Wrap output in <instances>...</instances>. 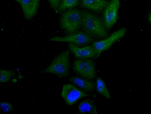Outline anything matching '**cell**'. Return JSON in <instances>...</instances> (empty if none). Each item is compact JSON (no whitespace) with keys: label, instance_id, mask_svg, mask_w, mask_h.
I'll return each instance as SVG.
<instances>
[{"label":"cell","instance_id":"6da1fadb","mask_svg":"<svg viewBox=\"0 0 151 114\" xmlns=\"http://www.w3.org/2000/svg\"><path fill=\"white\" fill-rule=\"evenodd\" d=\"M81 27L83 32L92 38H103L108 34V28L104 21L87 11L83 12Z\"/></svg>","mask_w":151,"mask_h":114},{"label":"cell","instance_id":"7a4b0ae2","mask_svg":"<svg viewBox=\"0 0 151 114\" xmlns=\"http://www.w3.org/2000/svg\"><path fill=\"white\" fill-rule=\"evenodd\" d=\"M70 57L68 50L63 51L54 58L44 72L55 74L60 77L67 76L70 69Z\"/></svg>","mask_w":151,"mask_h":114},{"label":"cell","instance_id":"3957f363","mask_svg":"<svg viewBox=\"0 0 151 114\" xmlns=\"http://www.w3.org/2000/svg\"><path fill=\"white\" fill-rule=\"evenodd\" d=\"M83 12L77 9L64 12L60 18L61 28L70 34L78 32L81 26Z\"/></svg>","mask_w":151,"mask_h":114},{"label":"cell","instance_id":"277c9868","mask_svg":"<svg viewBox=\"0 0 151 114\" xmlns=\"http://www.w3.org/2000/svg\"><path fill=\"white\" fill-rule=\"evenodd\" d=\"M73 69L80 77L92 80L96 77V67L91 58L78 59L74 61Z\"/></svg>","mask_w":151,"mask_h":114},{"label":"cell","instance_id":"5b68a950","mask_svg":"<svg viewBox=\"0 0 151 114\" xmlns=\"http://www.w3.org/2000/svg\"><path fill=\"white\" fill-rule=\"evenodd\" d=\"M89 95L90 94L71 84L63 85L61 94L66 103L69 105H73L80 99Z\"/></svg>","mask_w":151,"mask_h":114},{"label":"cell","instance_id":"8992f818","mask_svg":"<svg viewBox=\"0 0 151 114\" xmlns=\"http://www.w3.org/2000/svg\"><path fill=\"white\" fill-rule=\"evenodd\" d=\"M126 31V28H122L113 33L108 38L93 42L92 46L97 52L96 58L99 57L102 52L108 49L115 42L122 37L125 34Z\"/></svg>","mask_w":151,"mask_h":114},{"label":"cell","instance_id":"52a82bcc","mask_svg":"<svg viewBox=\"0 0 151 114\" xmlns=\"http://www.w3.org/2000/svg\"><path fill=\"white\" fill-rule=\"evenodd\" d=\"M50 40L57 42H68L76 45H83L91 42L93 38L84 32H77L64 37L51 38Z\"/></svg>","mask_w":151,"mask_h":114},{"label":"cell","instance_id":"ba28073f","mask_svg":"<svg viewBox=\"0 0 151 114\" xmlns=\"http://www.w3.org/2000/svg\"><path fill=\"white\" fill-rule=\"evenodd\" d=\"M119 5V0H112L106 8L104 21L108 29L111 28L117 20Z\"/></svg>","mask_w":151,"mask_h":114},{"label":"cell","instance_id":"9c48e42d","mask_svg":"<svg viewBox=\"0 0 151 114\" xmlns=\"http://www.w3.org/2000/svg\"><path fill=\"white\" fill-rule=\"evenodd\" d=\"M68 46L69 49L78 59L97 57V52L93 46H87L80 47L74 44L69 43Z\"/></svg>","mask_w":151,"mask_h":114},{"label":"cell","instance_id":"30bf717a","mask_svg":"<svg viewBox=\"0 0 151 114\" xmlns=\"http://www.w3.org/2000/svg\"><path fill=\"white\" fill-rule=\"evenodd\" d=\"M20 5L25 18L32 19L36 14L39 6L40 0H15Z\"/></svg>","mask_w":151,"mask_h":114},{"label":"cell","instance_id":"8fae6325","mask_svg":"<svg viewBox=\"0 0 151 114\" xmlns=\"http://www.w3.org/2000/svg\"><path fill=\"white\" fill-rule=\"evenodd\" d=\"M69 80L85 92H91L94 90L96 87V83L95 82L81 77L72 76L70 78Z\"/></svg>","mask_w":151,"mask_h":114},{"label":"cell","instance_id":"7c38bea8","mask_svg":"<svg viewBox=\"0 0 151 114\" xmlns=\"http://www.w3.org/2000/svg\"><path fill=\"white\" fill-rule=\"evenodd\" d=\"M82 5L95 12H100L106 8L110 2L106 0H81Z\"/></svg>","mask_w":151,"mask_h":114},{"label":"cell","instance_id":"4fadbf2b","mask_svg":"<svg viewBox=\"0 0 151 114\" xmlns=\"http://www.w3.org/2000/svg\"><path fill=\"white\" fill-rule=\"evenodd\" d=\"M78 110L82 113H97L94 101L90 99L85 100L81 102L78 106Z\"/></svg>","mask_w":151,"mask_h":114},{"label":"cell","instance_id":"5bb4252c","mask_svg":"<svg viewBox=\"0 0 151 114\" xmlns=\"http://www.w3.org/2000/svg\"><path fill=\"white\" fill-rule=\"evenodd\" d=\"M96 83L98 92L104 97L109 99L110 97V94L103 81L101 78H98Z\"/></svg>","mask_w":151,"mask_h":114},{"label":"cell","instance_id":"9a60e30c","mask_svg":"<svg viewBox=\"0 0 151 114\" xmlns=\"http://www.w3.org/2000/svg\"><path fill=\"white\" fill-rule=\"evenodd\" d=\"M78 2V0H62L59 6L58 11L61 12L74 7L77 5Z\"/></svg>","mask_w":151,"mask_h":114},{"label":"cell","instance_id":"2e32d148","mask_svg":"<svg viewBox=\"0 0 151 114\" xmlns=\"http://www.w3.org/2000/svg\"><path fill=\"white\" fill-rule=\"evenodd\" d=\"M0 82L4 83L9 81L15 74L14 70L1 69Z\"/></svg>","mask_w":151,"mask_h":114},{"label":"cell","instance_id":"e0dca14e","mask_svg":"<svg viewBox=\"0 0 151 114\" xmlns=\"http://www.w3.org/2000/svg\"><path fill=\"white\" fill-rule=\"evenodd\" d=\"M1 111L2 113H8L14 109L12 104L6 102H1L0 104Z\"/></svg>","mask_w":151,"mask_h":114},{"label":"cell","instance_id":"ac0fdd59","mask_svg":"<svg viewBox=\"0 0 151 114\" xmlns=\"http://www.w3.org/2000/svg\"><path fill=\"white\" fill-rule=\"evenodd\" d=\"M51 7L55 11H58L59 6L60 4V0H47Z\"/></svg>","mask_w":151,"mask_h":114},{"label":"cell","instance_id":"d6986e66","mask_svg":"<svg viewBox=\"0 0 151 114\" xmlns=\"http://www.w3.org/2000/svg\"><path fill=\"white\" fill-rule=\"evenodd\" d=\"M149 19L150 22L151 23V13L149 15Z\"/></svg>","mask_w":151,"mask_h":114}]
</instances>
